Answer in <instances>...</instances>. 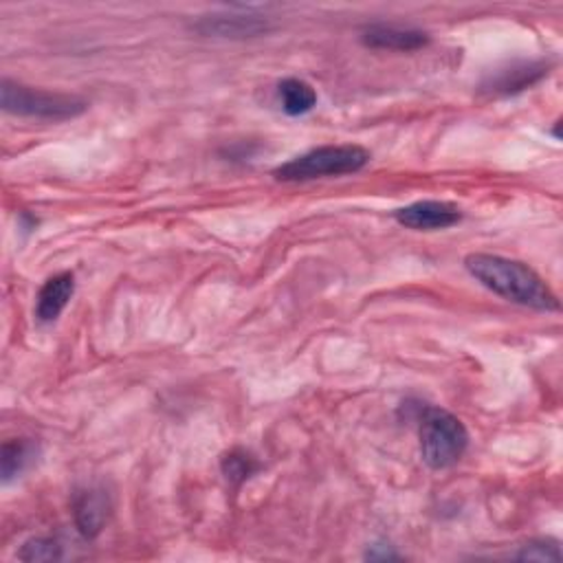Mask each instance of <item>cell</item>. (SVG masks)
<instances>
[{
    "mask_svg": "<svg viewBox=\"0 0 563 563\" xmlns=\"http://www.w3.org/2000/svg\"><path fill=\"white\" fill-rule=\"evenodd\" d=\"M464 266L482 287L508 302L537 311H559L556 296L524 262L491 253H469Z\"/></svg>",
    "mask_w": 563,
    "mask_h": 563,
    "instance_id": "obj_1",
    "label": "cell"
},
{
    "mask_svg": "<svg viewBox=\"0 0 563 563\" xmlns=\"http://www.w3.org/2000/svg\"><path fill=\"white\" fill-rule=\"evenodd\" d=\"M370 161V152L361 146H322L307 154L291 159L289 163L273 170V176L285 183H307L315 179L344 176L364 170Z\"/></svg>",
    "mask_w": 563,
    "mask_h": 563,
    "instance_id": "obj_2",
    "label": "cell"
},
{
    "mask_svg": "<svg viewBox=\"0 0 563 563\" xmlns=\"http://www.w3.org/2000/svg\"><path fill=\"white\" fill-rule=\"evenodd\" d=\"M421 456L432 469L453 467L469 447L464 423L447 410L427 407L421 416Z\"/></svg>",
    "mask_w": 563,
    "mask_h": 563,
    "instance_id": "obj_3",
    "label": "cell"
},
{
    "mask_svg": "<svg viewBox=\"0 0 563 563\" xmlns=\"http://www.w3.org/2000/svg\"><path fill=\"white\" fill-rule=\"evenodd\" d=\"M0 104L5 113L32 119H49V122H65L80 117L89 104L78 95L67 93H49L41 89H32L12 80H3L0 87Z\"/></svg>",
    "mask_w": 563,
    "mask_h": 563,
    "instance_id": "obj_4",
    "label": "cell"
},
{
    "mask_svg": "<svg viewBox=\"0 0 563 563\" xmlns=\"http://www.w3.org/2000/svg\"><path fill=\"white\" fill-rule=\"evenodd\" d=\"M462 211L443 200H418L394 211V220L414 231H436L460 222Z\"/></svg>",
    "mask_w": 563,
    "mask_h": 563,
    "instance_id": "obj_5",
    "label": "cell"
},
{
    "mask_svg": "<svg viewBox=\"0 0 563 563\" xmlns=\"http://www.w3.org/2000/svg\"><path fill=\"white\" fill-rule=\"evenodd\" d=\"M194 30L203 36L244 41V38H257L266 34L271 27L264 19L253 14H211V16H203L194 25Z\"/></svg>",
    "mask_w": 563,
    "mask_h": 563,
    "instance_id": "obj_6",
    "label": "cell"
},
{
    "mask_svg": "<svg viewBox=\"0 0 563 563\" xmlns=\"http://www.w3.org/2000/svg\"><path fill=\"white\" fill-rule=\"evenodd\" d=\"M550 65L543 60L537 62H513L506 69H497L489 80L482 82V91L489 95H513L545 78Z\"/></svg>",
    "mask_w": 563,
    "mask_h": 563,
    "instance_id": "obj_7",
    "label": "cell"
},
{
    "mask_svg": "<svg viewBox=\"0 0 563 563\" xmlns=\"http://www.w3.org/2000/svg\"><path fill=\"white\" fill-rule=\"evenodd\" d=\"M111 515V497L104 489L91 486L87 491H80L73 499V517L78 530L87 537L93 539L97 537Z\"/></svg>",
    "mask_w": 563,
    "mask_h": 563,
    "instance_id": "obj_8",
    "label": "cell"
},
{
    "mask_svg": "<svg viewBox=\"0 0 563 563\" xmlns=\"http://www.w3.org/2000/svg\"><path fill=\"white\" fill-rule=\"evenodd\" d=\"M361 43L372 49L416 51L429 43V36L421 30H407L397 25H370L361 32Z\"/></svg>",
    "mask_w": 563,
    "mask_h": 563,
    "instance_id": "obj_9",
    "label": "cell"
},
{
    "mask_svg": "<svg viewBox=\"0 0 563 563\" xmlns=\"http://www.w3.org/2000/svg\"><path fill=\"white\" fill-rule=\"evenodd\" d=\"M76 294V277L73 273L65 271L58 273L54 277H49L45 282V287L38 294V302H36V318L43 324L56 322L60 318V313L67 309L69 300Z\"/></svg>",
    "mask_w": 563,
    "mask_h": 563,
    "instance_id": "obj_10",
    "label": "cell"
},
{
    "mask_svg": "<svg viewBox=\"0 0 563 563\" xmlns=\"http://www.w3.org/2000/svg\"><path fill=\"white\" fill-rule=\"evenodd\" d=\"M277 95H279V102H282V111H285L291 117L307 115L318 104L315 89L309 82L298 80V78H289L285 82H279Z\"/></svg>",
    "mask_w": 563,
    "mask_h": 563,
    "instance_id": "obj_11",
    "label": "cell"
},
{
    "mask_svg": "<svg viewBox=\"0 0 563 563\" xmlns=\"http://www.w3.org/2000/svg\"><path fill=\"white\" fill-rule=\"evenodd\" d=\"M38 456V447L27 438L8 440L0 453V464H3V480L10 482L12 478L21 475Z\"/></svg>",
    "mask_w": 563,
    "mask_h": 563,
    "instance_id": "obj_12",
    "label": "cell"
},
{
    "mask_svg": "<svg viewBox=\"0 0 563 563\" xmlns=\"http://www.w3.org/2000/svg\"><path fill=\"white\" fill-rule=\"evenodd\" d=\"M220 469H222L225 478L238 486V484L246 482L260 469V462L244 449H231L229 453L222 456Z\"/></svg>",
    "mask_w": 563,
    "mask_h": 563,
    "instance_id": "obj_13",
    "label": "cell"
},
{
    "mask_svg": "<svg viewBox=\"0 0 563 563\" xmlns=\"http://www.w3.org/2000/svg\"><path fill=\"white\" fill-rule=\"evenodd\" d=\"M62 556V545L49 537H34L19 550V559L23 561H58Z\"/></svg>",
    "mask_w": 563,
    "mask_h": 563,
    "instance_id": "obj_14",
    "label": "cell"
},
{
    "mask_svg": "<svg viewBox=\"0 0 563 563\" xmlns=\"http://www.w3.org/2000/svg\"><path fill=\"white\" fill-rule=\"evenodd\" d=\"M519 561H561V550L550 539H537L521 545V550L515 554Z\"/></svg>",
    "mask_w": 563,
    "mask_h": 563,
    "instance_id": "obj_15",
    "label": "cell"
}]
</instances>
